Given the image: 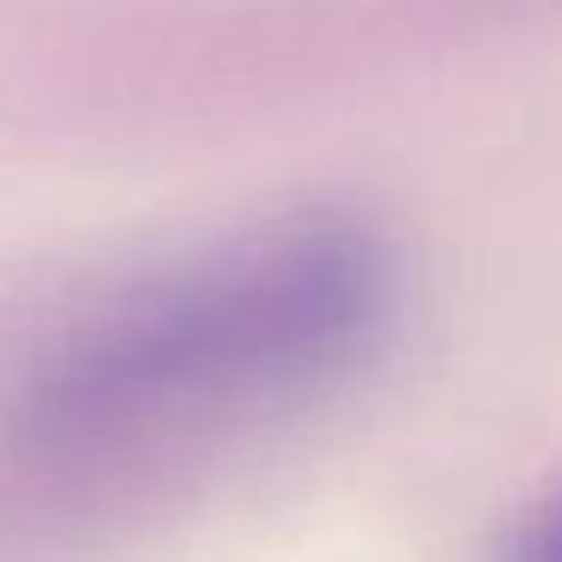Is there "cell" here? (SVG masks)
Returning <instances> with one entry per match:
<instances>
[{"instance_id":"cell-1","label":"cell","mask_w":562,"mask_h":562,"mask_svg":"<svg viewBox=\"0 0 562 562\" xmlns=\"http://www.w3.org/2000/svg\"><path fill=\"white\" fill-rule=\"evenodd\" d=\"M387 296V248L363 224H267L74 333L19 393L7 441L49 477L127 472L333 381L375 339Z\"/></svg>"},{"instance_id":"cell-2","label":"cell","mask_w":562,"mask_h":562,"mask_svg":"<svg viewBox=\"0 0 562 562\" xmlns=\"http://www.w3.org/2000/svg\"><path fill=\"white\" fill-rule=\"evenodd\" d=\"M502 562H562V490L538 502L502 544Z\"/></svg>"}]
</instances>
